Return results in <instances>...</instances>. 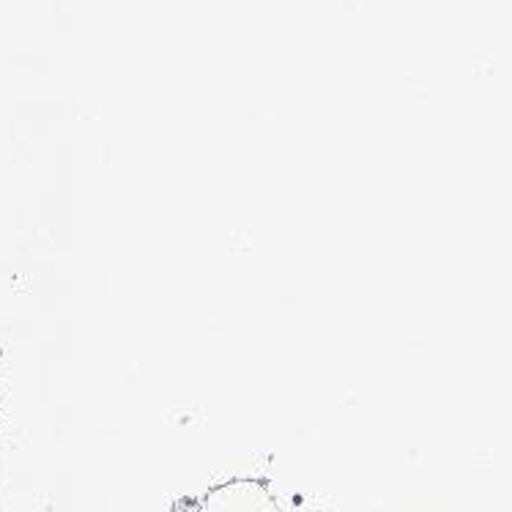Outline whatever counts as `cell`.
Listing matches in <instances>:
<instances>
[{
  "label": "cell",
  "instance_id": "obj_1",
  "mask_svg": "<svg viewBox=\"0 0 512 512\" xmlns=\"http://www.w3.org/2000/svg\"><path fill=\"white\" fill-rule=\"evenodd\" d=\"M200 512H283L280 504L269 491V485L261 480H233L211 488Z\"/></svg>",
  "mask_w": 512,
  "mask_h": 512
},
{
  "label": "cell",
  "instance_id": "obj_2",
  "mask_svg": "<svg viewBox=\"0 0 512 512\" xmlns=\"http://www.w3.org/2000/svg\"><path fill=\"white\" fill-rule=\"evenodd\" d=\"M181 512H200V507H198V510H192V507H189V510H181Z\"/></svg>",
  "mask_w": 512,
  "mask_h": 512
}]
</instances>
